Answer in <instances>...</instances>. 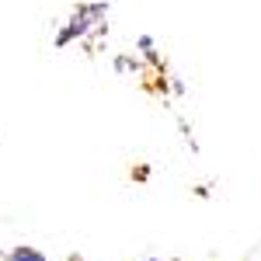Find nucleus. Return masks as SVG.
<instances>
[{"instance_id": "f257e3e1", "label": "nucleus", "mask_w": 261, "mask_h": 261, "mask_svg": "<svg viewBox=\"0 0 261 261\" xmlns=\"http://www.w3.org/2000/svg\"><path fill=\"white\" fill-rule=\"evenodd\" d=\"M7 261H45V254H42V251H35V247H18V251H14Z\"/></svg>"}, {"instance_id": "f03ea898", "label": "nucleus", "mask_w": 261, "mask_h": 261, "mask_svg": "<svg viewBox=\"0 0 261 261\" xmlns=\"http://www.w3.org/2000/svg\"><path fill=\"white\" fill-rule=\"evenodd\" d=\"M150 261H157V258H150Z\"/></svg>"}]
</instances>
